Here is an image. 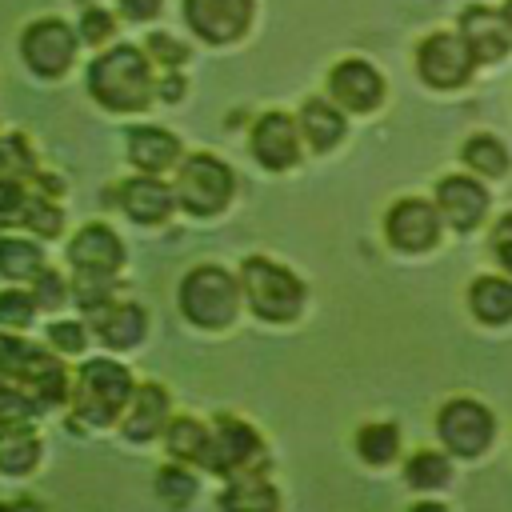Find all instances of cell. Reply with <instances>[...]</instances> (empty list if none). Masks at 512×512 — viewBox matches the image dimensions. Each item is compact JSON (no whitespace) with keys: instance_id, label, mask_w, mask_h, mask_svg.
<instances>
[{"instance_id":"8","label":"cell","mask_w":512,"mask_h":512,"mask_svg":"<svg viewBox=\"0 0 512 512\" xmlns=\"http://www.w3.org/2000/svg\"><path fill=\"white\" fill-rule=\"evenodd\" d=\"M260 456H264V444H260L252 424H244L240 416H216V424H212V460H208L212 472L240 476Z\"/></svg>"},{"instance_id":"44","label":"cell","mask_w":512,"mask_h":512,"mask_svg":"<svg viewBox=\"0 0 512 512\" xmlns=\"http://www.w3.org/2000/svg\"><path fill=\"white\" fill-rule=\"evenodd\" d=\"M412 512H448V508H444V504H416Z\"/></svg>"},{"instance_id":"41","label":"cell","mask_w":512,"mask_h":512,"mask_svg":"<svg viewBox=\"0 0 512 512\" xmlns=\"http://www.w3.org/2000/svg\"><path fill=\"white\" fill-rule=\"evenodd\" d=\"M148 48L160 56V64H180L184 60V44H176V40H168L164 32H156L152 40H148Z\"/></svg>"},{"instance_id":"26","label":"cell","mask_w":512,"mask_h":512,"mask_svg":"<svg viewBox=\"0 0 512 512\" xmlns=\"http://www.w3.org/2000/svg\"><path fill=\"white\" fill-rule=\"evenodd\" d=\"M168 452L176 460H192V464L208 468V460H212V428H204L192 416L168 420Z\"/></svg>"},{"instance_id":"42","label":"cell","mask_w":512,"mask_h":512,"mask_svg":"<svg viewBox=\"0 0 512 512\" xmlns=\"http://www.w3.org/2000/svg\"><path fill=\"white\" fill-rule=\"evenodd\" d=\"M120 8L128 20H152L160 12V0H120Z\"/></svg>"},{"instance_id":"12","label":"cell","mask_w":512,"mask_h":512,"mask_svg":"<svg viewBox=\"0 0 512 512\" xmlns=\"http://www.w3.org/2000/svg\"><path fill=\"white\" fill-rule=\"evenodd\" d=\"M328 92L348 112H372L384 96V80L368 60H340L328 76Z\"/></svg>"},{"instance_id":"14","label":"cell","mask_w":512,"mask_h":512,"mask_svg":"<svg viewBox=\"0 0 512 512\" xmlns=\"http://www.w3.org/2000/svg\"><path fill=\"white\" fill-rule=\"evenodd\" d=\"M436 208L456 232H472L488 212V192L472 176H444L436 184Z\"/></svg>"},{"instance_id":"17","label":"cell","mask_w":512,"mask_h":512,"mask_svg":"<svg viewBox=\"0 0 512 512\" xmlns=\"http://www.w3.org/2000/svg\"><path fill=\"white\" fill-rule=\"evenodd\" d=\"M164 424H168V392H164V384H136L128 408L120 416L124 440H152Z\"/></svg>"},{"instance_id":"15","label":"cell","mask_w":512,"mask_h":512,"mask_svg":"<svg viewBox=\"0 0 512 512\" xmlns=\"http://www.w3.org/2000/svg\"><path fill=\"white\" fill-rule=\"evenodd\" d=\"M460 36L468 40L476 64H496V60H504V52L512 48V32H508V24H504V12L484 8V4H472V8L460 16Z\"/></svg>"},{"instance_id":"20","label":"cell","mask_w":512,"mask_h":512,"mask_svg":"<svg viewBox=\"0 0 512 512\" xmlns=\"http://www.w3.org/2000/svg\"><path fill=\"white\" fill-rule=\"evenodd\" d=\"M128 156L140 172H164L180 160V140L164 128L140 124V128H128Z\"/></svg>"},{"instance_id":"25","label":"cell","mask_w":512,"mask_h":512,"mask_svg":"<svg viewBox=\"0 0 512 512\" xmlns=\"http://www.w3.org/2000/svg\"><path fill=\"white\" fill-rule=\"evenodd\" d=\"M468 304L472 312L484 320V324H508L512 320V280L504 276H480L468 292Z\"/></svg>"},{"instance_id":"18","label":"cell","mask_w":512,"mask_h":512,"mask_svg":"<svg viewBox=\"0 0 512 512\" xmlns=\"http://www.w3.org/2000/svg\"><path fill=\"white\" fill-rule=\"evenodd\" d=\"M36 408H52V404H60L64 396H68V376H64V364L52 356V352H40V348H32V356H28V368H24V376H20V384H16Z\"/></svg>"},{"instance_id":"22","label":"cell","mask_w":512,"mask_h":512,"mask_svg":"<svg viewBox=\"0 0 512 512\" xmlns=\"http://www.w3.org/2000/svg\"><path fill=\"white\" fill-rule=\"evenodd\" d=\"M96 336L108 348H132L144 336V308L140 304H124V300H108L104 308H96Z\"/></svg>"},{"instance_id":"3","label":"cell","mask_w":512,"mask_h":512,"mask_svg":"<svg viewBox=\"0 0 512 512\" xmlns=\"http://www.w3.org/2000/svg\"><path fill=\"white\" fill-rule=\"evenodd\" d=\"M240 308V284L216 268L204 264L180 280V312L200 328H228Z\"/></svg>"},{"instance_id":"30","label":"cell","mask_w":512,"mask_h":512,"mask_svg":"<svg viewBox=\"0 0 512 512\" xmlns=\"http://www.w3.org/2000/svg\"><path fill=\"white\" fill-rule=\"evenodd\" d=\"M448 476H452V464H448V456H440V452H416V456L404 464V480H408L412 488H420V492L444 488Z\"/></svg>"},{"instance_id":"1","label":"cell","mask_w":512,"mask_h":512,"mask_svg":"<svg viewBox=\"0 0 512 512\" xmlns=\"http://www.w3.org/2000/svg\"><path fill=\"white\" fill-rule=\"evenodd\" d=\"M88 88L112 112H140L148 104V96H152L148 60L132 44H120V48H112V52H104V56L92 60Z\"/></svg>"},{"instance_id":"46","label":"cell","mask_w":512,"mask_h":512,"mask_svg":"<svg viewBox=\"0 0 512 512\" xmlns=\"http://www.w3.org/2000/svg\"><path fill=\"white\" fill-rule=\"evenodd\" d=\"M0 512H12V504H0Z\"/></svg>"},{"instance_id":"33","label":"cell","mask_w":512,"mask_h":512,"mask_svg":"<svg viewBox=\"0 0 512 512\" xmlns=\"http://www.w3.org/2000/svg\"><path fill=\"white\" fill-rule=\"evenodd\" d=\"M112 272H92V268H76V280H72V296L88 308V312H96V308H104L108 300H112Z\"/></svg>"},{"instance_id":"5","label":"cell","mask_w":512,"mask_h":512,"mask_svg":"<svg viewBox=\"0 0 512 512\" xmlns=\"http://www.w3.org/2000/svg\"><path fill=\"white\" fill-rule=\"evenodd\" d=\"M176 200L192 216H216L232 200V172L216 156L196 152L176 172Z\"/></svg>"},{"instance_id":"4","label":"cell","mask_w":512,"mask_h":512,"mask_svg":"<svg viewBox=\"0 0 512 512\" xmlns=\"http://www.w3.org/2000/svg\"><path fill=\"white\" fill-rule=\"evenodd\" d=\"M240 288H244V296H248V304H252V312L260 320H276V324L292 320L300 312V304H304V284L288 268H280V264H272L264 256L244 260Z\"/></svg>"},{"instance_id":"21","label":"cell","mask_w":512,"mask_h":512,"mask_svg":"<svg viewBox=\"0 0 512 512\" xmlns=\"http://www.w3.org/2000/svg\"><path fill=\"white\" fill-rule=\"evenodd\" d=\"M172 200H176V188H164L160 180L152 176H136L120 188V204L132 220L140 224H160L168 212H172Z\"/></svg>"},{"instance_id":"10","label":"cell","mask_w":512,"mask_h":512,"mask_svg":"<svg viewBox=\"0 0 512 512\" xmlns=\"http://www.w3.org/2000/svg\"><path fill=\"white\" fill-rule=\"evenodd\" d=\"M20 48H24V60H28L32 72L60 76V72H68L72 56H76V36H72V28L64 20H40V24H32L24 32Z\"/></svg>"},{"instance_id":"39","label":"cell","mask_w":512,"mask_h":512,"mask_svg":"<svg viewBox=\"0 0 512 512\" xmlns=\"http://www.w3.org/2000/svg\"><path fill=\"white\" fill-rule=\"evenodd\" d=\"M492 252L500 260V268L512 272V212L496 220V228H492Z\"/></svg>"},{"instance_id":"6","label":"cell","mask_w":512,"mask_h":512,"mask_svg":"<svg viewBox=\"0 0 512 512\" xmlns=\"http://www.w3.org/2000/svg\"><path fill=\"white\" fill-rule=\"evenodd\" d=\"M472 64L476 56L460 32H432L416 48V72L432 88H460L472 76Z\"/></svg>"},{"instance_id":"13","label":"cell","mask_w":512,"mask_h":512,"mask_svg":"<svg viewBox=\"0 0 512 512\" xmlns=\"http://www.w3.org/2000/svg\"><path fill=\"white\" fill-rule=\"evenodd\" d=\"M252 152L272 172L292 168L300 156V124H292L284 112H264L252 128Z\"/></svg>"},{"instance_id":"32","label":"cell","mask_w":512,"mask_h":512,"mask_svg":"<svg viewBox=\"0 0 512 512\" xmlns=\"http://www.w3.org/2000/svg\"><path fill=\"white\" fill-rule=\"evenodd\" d=\"M32 172V152L20 136H4L0 140V192L4 188H16L24 176Z\"/></svg>"},{"instance_id":"34","label":"cell","mask_w":512,"mask_h":512,"mask_svg":"<svg viewBox=\"0 0 512 512\" xmlns=\"http://www.w3.org/2000/svg\"><path fill=\"white\" fill-rule=\"evenodd\" d=\"M156 492H160V500H164V504L184 508V504L196 496V480H192V472H184V468L168 464V468H160V472H156Z\"/></svg>"},{"instance_id":"16","label":"cell","mask_w":512,"mask_h":512,"mask_svg":"<svg viewBox=\"0 0 512 512\" xmlns=\"http://www.w3.org/2000/svg\"><path fill=\"white\" fill-rule=\"evenodd\" d=\"M0 228H32L40 236L60 232V208L28 188H4L0 192Z\"/></svg>"},{"instance_id":"40","label":"cell","mask_w":512,"mask_h":512,"mask_svg":"<svg viewBox=\"0 0 512 512\" xmlns=\"http://www.w3.org/2000/svg\"><path fill=\"white\" fill-rule=\"evenodd\" d=\"M108 32H112V16L104 8H88L84 20H80V36L88 44H100V40H108Z\"/></svg>"},{"instance_id":"35","label":"cell","mask_w":512,"mask_h":512,"mask_svg":"<svg viewBox=\"0 0 512 512\" xmlns=\"http://www.w3.org/2000/svg\"><path fill=\"white\" fill-rule=\"evenodd\" d=\"M28 356H32V344L0 332V384H12L16 388L20 376H24V368H28Z\"/></svg>"},{"instance_id":"31","label":"cell","mask_w":512,"mask_h":512,"mask_svg":"<svg viewBox=\"0 0 512 512\" xmlns=\"http://www.w3.org/2000/svg\"><path fill=\"white\" fill-rule=\"evenodd\" d=\"M464 164L480 176H504L508 172V152L496 136H472L464 144Z\"/></svg>"},{"instance_id":"43","label":"cell","mask_w":512,"mask_h":512,"mask_svg":"<svg viewBox=\"0 0 512 512\" xmlns=\"http://www.w3.org/2000/svg\"><path fill=\"white\" fill-rule=\"evenodd\" d=\"M160 92H164V100H180V92H184V84H180V80L172 76V80H164V88H160Z\"/></svg>"},{"instance_id":"38","label":"cell","mask_w":512,"mask_h":512,"mask_svg":"<svg viewBox=\"0 0 512 512\" xmlns=\"http://www.w3.org/2000/svg\"><path fill=\"white\" fill-rule=\"evenodd\" d=\"M48 340H52V348L64 352V356L84 352V328H80L76 320H60V324H52V328H48Z\"/></svg>"},{"instance_id":"23","label":"cell","mask_w":512,"mask_h":512,"mask_svg":"<svg viewBox=\"0 0 512 512\" xmlns=\"http://www.w3.org/2000/svg\"><path fill=\"white\" fill-rule=\"evenodd\" d=\"M220 508L224 512H276L280 508V492L252 472L232 476V484L220 492Z\"/></svg>"},{"instance_id":"7","label":"cell","mask_w":512,"mask_h":512,"mask_svg":"<svg viewBox=\"0 0 512 512\" xmlns=\"http://www.w3.org/2000/svg\"><path fill=\"white\" fill-rule=\"evenodd\" d=\"M436 432L440 440L456 452V456H480L492 440V412L480 404V400H468V396H456L440 408L436 416Z\"/></svg>"},{"instance_id":"2","label":"cell","mask_w":512,"mask_h":512,"mask_svg":"<svg viewBox=\"0 0 512 512\" xmlns=\"http://www.w3.org/2000/svg\"><path fill=\"white\" fill-rule=\"evenodd\" d=\"M136 384H132V372L116 360H88L76 376V392H72V408L84 424H112L116 416H124L128 400H132Z\"/></svg>"},{"instance_id":"29","label":"cell","mask_w":512,"mask_h":512,"mask_svg":"<svg viewBox=\"0 0 512 512\" xmlns=\"http://www.w3.org/2000/svg\"><path fill=\"white\" fill-rule=\"evenodd\" d=\"M396 448H400L396 424H364V428L356 432V452H360V460H368V464H388V460L396 456Z\"/></svg>"},{"instance_id":"9","label":"cell","mask_w":512,"mask_h":512,"mask_svg":"<svg viewBox=\"0 0 512 512\" xmlns=\"http://www.w3.org/2000/svg\"><path fill=\"white\" fill-rule=\"evenodd\" d=\"M384 232L400 252H428L440 240V208L428 200H400L388 208Z\"/></svg>"},{"instance_id":"45","label":"cell","mask_w":512,"mask_h":512,"mask_svg":"<svg viewBox=\"0 0 512 512\" xmlns=\"http://www.w3.org/2000/svg\"><path fill=\"white\" fill-rule=\"evenodd\" d=\"M500 12H504V24H508V32H512V0H508V4L500 8Z\"/></svg>"},{"instance_id":"24","label":"cell","mask_w":512,"mask_h":512,"mask_svg":"<svg viewBox=\"0 0 512 512\" xmlns=\"http://www.w3.org/2000/svg\"><path fill=\"white\" fill-rule=\"evenodd\" d=\"M300 132L316 152H328V148H336L344 140V116L328 100H308L300 108Z\"/></svg>"},{"instance_id":"36","label":"cell","mask_w":512,"mask_h":512,"mask_svg":"<svg viewBox=\"0 0 512 512\" xmlns=\"http://www.w3.org/2000/svg\"><path fill=\"white\" fill-rule=\"evenodd\" d=\"M40 304H36V296H28V292H0V324H12V328H24V324H32V312H36Z\"/></svg>"},{"instance_id":"27","label":"cell","mask_w":512,"mask_h":512,"mask_svg":"<svg viewBox=\"0 0 512 512\" xmlns=\"http://www.w3.org/2000/svg\"><path fill=\"white\" fill-rule=\"evenodd\" d=\"M0 272L8 280H36L44 272V252L32 240H0Z\"/></svg>"},{"instance_id":"19","label":"cell","mask_w":512,"mask_h":512,"mask_svg":"<svg viewBox=\"0 0 512 512\" xmlns=\"http://www.w3.org/2000/svg\"><path fill=\"white\" fill-rule=\"evenodd\" d=\"M68 256H72L76 268L116 272L120 260H124V244H120V236H116L112 228H104V224H88V228H80V232L72 236Z\"/></svg>"},{"instance_id":"11","label":"cell","mask_w":512,"mask_h":512,"mask_svg":"<svg viewBox=\"0 0 512 512\" xmlns=\"http://www.w3.org/2000/svg\"><path fill=\"white\" fill-rule=\"evenodd\" d=\"M184 16L208 44H228L248 28L252 0H184Z\"/></svg>"},{"instance_id":"37","label":"cell","mask_w":512,"mask_h":512,"mask_svg":"<svg viewBox=\"0 0 512 512\" xmlns=\"http://www.w3.org/2000/svg\"><path fill=\"white\" fill-rule=\"evenodd\" d=\"M68 288H72V284H64V280H60V272H48V268H44V272L36 276L32 296H36V304H40V308H56V304H64Z\"/></svg>"},{"instance_id":"28","label":"cell","mask_w":512,"mask_h":512,"mask_svg":"<svg viewBox=\"0 0 512 512\" xmlns=\"http://www.w3.org/2000/svg\"><path fill=\"white\" fill-rule=\"evenodd\" d=\"M40 460V440L24 428H12L0 436V472H32Z\"/></svg>"}]
</instances>
